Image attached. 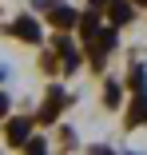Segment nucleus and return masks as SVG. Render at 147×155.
Returning <instances> with one entry per match:
<instances>
[{
	"label": "nucleus",
	"instance_id": "obj_6",
	"mask_svg": "<svg viewBox=\"0 0 147 155\" xmlns=\"http://www.w3.org/2000/svg\"><path fill=\"white\" fill-rule=\"evenodd\" d=\"M60 107H64V91H52V96H48V104H44V111H40V119H56V115H60Z\"/></svg>",
	"mask_w": 147,
	"mask_h": 155
},
{
	"label": "nucleus",
	"instance_id": "obj_11",
	"mask_svg": "<svg viewBox=\"0 0 147 155\" xmlns=\"http://www.w3.org/2000/svg\"><path fill=\"white\" fill-rule=\"evenodd\" d=\"M24 147H28V151H36V155H40V151H44V139H24Z\"/></svg>",
	"mask_w": 147,
	"mask_h": 155
},
{
	"label": "nucleus",
	"instance_id": "obj_8",
	"mask_svg": "<svg viewBox=\"0 0 147 155\" xmlns=\"http://www.w3.org/2000/svg\"><path fill=\"white\" fill-rule=\"evenodd\" d=\"M76 24H80V32H83V40H92V36L100 32V20H96V12H87V16H83V20H76Z\"/></svg>",
	"mask_w": 147,
	"mask_h": 155
},
{
	"label": "nucleus",
	"instance_id": "obj_9",
	"mask_svg": "<svg viewBox=\"0 0 147 155\" xmlns=\"http://www.w3.org/2000/svg\"><path fill=\"white\" fill-rule=\"evenodd\" d=\"M131 87H135V91H143V87H147V76H143V68H131Z\"/></svg>",
	"mask_w": 147,
	"mask_h": 155
},
{
	"label": "nucleus",
	"instance_id": "obj_3",
	"mask_svg": "<svg viewBox=\"0 0 147 155\" xmlns=\"http://www.w3.org/2000/svg\"><path fill=\"white\" fill-rule=\"evenodd\" d=\"M143 119H147V91H139V96L131 100V111H127V123H131V127H139Z\"/></svg>",
	"mask_w": 147,
	"mask_h": 155
},
{
	"label": "nucleus",
	"instance_id": "obj_13",
	"mask_svg": "<svg viewBox=\"0 0 147 155\" xmlns=\"http://www.w3.org/2000/svg\"><path fill=\"white\" fill-rule=\"evenodd\" d=\"M0 80H4V68H0Z\"/></svg>",
	"mask_w": 147,
	"mask_h": 155
},
{
	"label": "nucleus",
	"instance_id": "obj_5",
	"mask_svg": "<svg viewBox=\"0 0 147 155\" xmlns=\"http://www.w3.org/2000/svg\"><path fill=\"white\" fill-rule=\"evenodd\" d=\"M28 127H32L28 119H12V123H8V143H12V147H20V143L28 139Z\"/></svg>",
	"mask_w": 147,
	"mask_h": 155
},
{
	"label": "nucleus",
	"instance_id": "obj_10",
	"mask_svg": "<svg viewBox=\"0 0 147 155\" xmlns=\"http://www.w3.org/2000/svg\"><path fill=\"white\" fill-rule=\"evenodd\" d=\"M107 104H111V107L119 104V87H115V84H107Z\"/></svg>",
	"mask_w": 147,
	"mask_h": 155
},
{
	"label": "nucleus",
	"instance_id": "obj_1",
	"mask_svg": "<svg viewBox=\"0 0 147 155\" xmlns=\"http://www.w3.org/2000/svg\"><path fill=\"white\" fill-rule=\"evenodd\" d=\"M44 8H48V16H52V24H56V28H72V24L80 20L68 4H44Z\"/></svg>",
	"mask_w": 147,
	"mask_h": 155
},
{
	"label": "nucleus",
	"instance_id": "obj_14",
	"mask_svg": "<svg viewBox=\"0 0 147 155\" xmlns=\"http://www.w3.org/2000/svg\"><path fill=\"white\" fill-rule=\"evenodd\" d=\"M139 4H147V0H139Z\"/></svg>",
	"mask_w": 147,
	"mask_h": 155
},
{
	"label": "nucleus",
	"instance_id": "obj_7",
	"mask_svg": "<svg viewBox=\"0 0 147 155\" xmlns=\"http://www.w3.org/2000/svg\"><path fill=\"white\" fill-rule=\"evenodd\" d=\"M16 36H24V40H40L36 20H32V16H20V20H16Z\"/></svg>",
	"mask_w": 147,
	"mask_h": 155
},
{
	"label": "nucleus",
	"instance_id": "obj_4",
	"mask_svg": "<svg viewBox=\"0 0 147 155\" xmlns=\"http://www.w3.org/2000/svg\"><path fill=\"white\" fill-rule=\"evenodd\" d=\"M107 12H111V24H127L131 20V4L127 0H107Z\"/></svg>",
	"mask_w": 147,
	"mask_h": 155
},
{
	"label": "nucleus",
	"instance_id": "obj_2",
	"mask_svg": "<svg viewBox=\"0 0 147 155\" xmlns=\"http://www.w3.org/2000/svg\"><path fill=\"white\" fill-rule=\"evenodd\" d=\"M111 48H115V28H103V32L92 36V52H96V60H103Z\"/></svg>",
	"mask_w": 147,
	"mask_h": 155
},
{
	"label": "nucleus",
	"instance_id": "obj_12",
	"mask_svg": "<svg viewBox=\"0 0 147 155\" xmlns=\"http://www.w3.org/2000/svg\"><path fill=\"white\" fill-rule=\"evenodd\" d=\"M8 111V96H0V115H4Z\"/></svg>",
	"mask_w": 147,
	"mask_h": 155
}]
</instances>
